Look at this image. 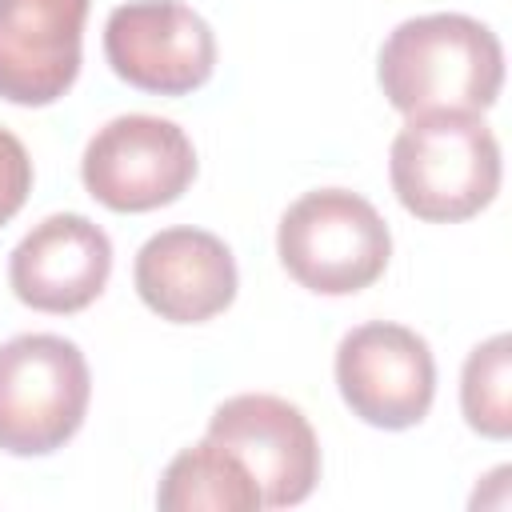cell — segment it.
Wrapping results in <instances>:
<instances>
[{"label": "cell", "instance_id": "obj_2", "mask_svg": "<svg viewBox=\"0 0 512 512\" xmlns=\"http://www.w3.org/2000/svg\"><path fill=\"white\" fill-rule=\"evenodd\" d=\"M396 200L428 224H456L492 204L500 188V144L480 112L408 116L388 152Z\"/></svg>", "mask_w": 512, "mask_h": 512}, {"label": "cell", "instance_id": "obj_14", "mask_svg": "<svg viewBox=\"0 0 512 512\" xmlns=\"http://www.w3.org/2000/svg\"><path fill=\"white\" fill-rule=\"evenodd\" d=\"M28 192H32V160L24 144L8 128H0V224H8L24 208Z\"/></svg>", "mask_w": 512, "mask_h": 512}, {"label": "cell", "instance_id": "obj_4", "mask_svg": "<svg viewBox=\"0 0 512 512\" xmlns=\"http://www.w3.org/2000/svg\"><path fill=\"white\" fill-rule=\"evenodd\" d=\"M92 376L84 352L52 332H24L0 344V448L48 456L84 424Z\"/></svg>", "mask_w": 512, "mask_h": 512}, {"label": "cell", "instance_id": "obj_6", "mask_svg": "<svg viewBox=\"0 0 512 512\" xmlns=\"http://www.w3.org/2000/svg\"><path fill=\"white\" fill-rule=\"evenodd\" d=\"M336 384L344 404L372 428H412L436 396V360L424 336L404 324L372 320L336 348Z\"/></svg>", "mask_w": 512, "mask_h": 512}, {"label": "cell", "instance_id": "obj_13", "mask_svg": "<svg viewBox=\"0 0 512 512\" xmlns=\"http://www.w3.org/2000/svg\"><path fill=\"white\" fill-rule=\"evenodd\" d=\"M460 408L472 432L488 440L512 436V336L496 332L476 344L460 376Z\"/></svg>", "mask_w": 512, "mask_h": 512}, {"label": "cell", "instance_id": "obj_11", "mask_svg": "<svg viewBox=\"0 0 512 512\" xmlns=\"http://www.w3.org/2000/svg\"><path fill=\"white\" fill-rule=\"evenodd\" d=\"M140 300L172 324H204L236 300V260L204 228H164L144 240L132 268Z\"/></svg>", "mask_w": 512, "mask_h": 512}, {"label": "cell", "instance_id": "obj_3", "mask_svg": "<svg viewBox=\"0 0 512 512\" xmlns=\"http://www.w3.org/2000/svg\"><path fill=\"white\" fill-rule=\"evenodd\" d=\"M280 264L320 296H348L376 284L392 256L384 216L348 188L304 192L276 232Z\"/></svg>", "mask_w": 512, "mask_h": 512}, {"label": "cell", "instance_id": "obj_7", "mask_svg": "<svg viewBox=\"0 0 512 512\" xmlns=\"http://www.w3.org/2000/svg\"><path fill=\"white\" fill-rule=\"evenodd\" d=\"M104 56L112 72L156 96H184L208 84L216 68V36L180 0H128L104 24Z\"/></svg>", "mask_w": 512, "mask_h": 512}, {"label": "cell", "instance_id": "obj_5", "mask_svg": "<svg viewBox=\"0 0 512 512\" xmlns=\"http://www.w3.org/2000/svg\"><path fill=\"white\" fill-rule=\"evenodd\" d=\"M80 176L92 200L112 212H152L184 196L196 176V152L180 124L128 112L96 128Z\"/></svg>", "mask_w": 512, "mask_h": 512}, {"label": "cell", "instance_id": "obj_1", "mask_svg": "<svg viewBox=\"0 0 512 512\" xmlns=\"http://www.w3.org/2000/svg\"><path fill=\"white\" fill-rule=\"evenodd\" d=\"M376 76L388 104L404 116L484 112L504 84V48L472 16L432 12L392 28Z\"/></svg>", "mask_w": 512, "mask_h": 512}, {"label": "cell", "instance_id": "obj_8", "mask_svg": "<svg viewBox=\"0 0 512 512\" xmlns=\"http://www.w3.org/2000/svg\"><path fill=\"white\" fill-rule=\"evenodd\" d=\"M208 440L228 448L260 488L268 508H292L320 480V444L304 412L268 392L224 400L208 420Z\"/></svg>", "mask_w": 512, "mask_h": 512}, {"label": "cell", "instance_id": "obj_10", "mask_svg": "<svg viewBox=\"0 0 512 512\" xmlns=\"http://www.w3.org/2000/svg\"><path fill=\"white\" fill-rule=\"evenodd\" d=\"M112 272V240L80 212L40 220L8 260V284L20 304L52 316L88 308Z\"/></svg>", "mask_w": 512, "mask_h": 512}, {"label": "cell", "instance_id": "obj_9", "mask_svg": "<svg viewBox=\"0 0 512 512\" xmlns=\"http://www.w3.org/2000/svg\"><path fill=\"white\" fill-rule=\"evenodd\" d=\"M88 0H0V96L56 104L80 76Z\"/></svg>", "mask_w": 512, "mask_h": 512}, {"label": "cell", "instance_id": "obj_12", "mask_svg": "<svg viewBox=\"0 0 512 512\" xmlns=\"http://www.w3.org/2000/svg\"><path fill=\"white\" fill-rule=\"evenodd\" d=\"M156 504L164 512H256L264 508L260 488L248 476V468L208 436L184 448L164 468Z\"/></svg>", "mask_w": 512, "mask_h": 512}]
</instances>
